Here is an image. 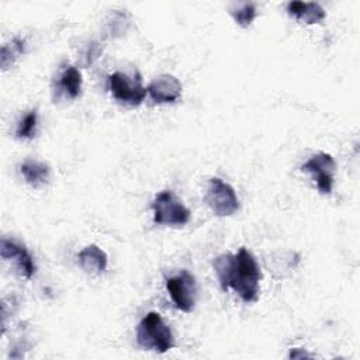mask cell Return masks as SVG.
I'll use <instances>...</instances> for the list:
<instances>
[{
    "instance_id": "obj_18",
    "label": "cell",
    "mask_w": 360,
    "mask_h": 360,
    "mask_svg": "<svg viewBox=\"0 0 360 360\" xmlns=\"http://www.w3.org/2000/svg\"><path fill=\"white\" fill-rule=\"evenodd\" d=\"M288 357L290 359H302V357H312V356L307 352H301V349H291Z\"/></svg>"
},
{
    "instance_id": "obj_14",
    "label": "cell",
    "mask_w": 360,
    "mask_h": 360,
    "mask_svg": "<svg viewBox=\"0 0 360 360\" xmlns=\"http://www.w3.org/2000/svg\"><path fill=\"white\" fill-rule=\"evenodd\" d=\"M24 49H25V41L18 37L4 44L1 46V53H0L1 69L7 70L8 68H11V65L24 53Z\"/></svg>"
},
{
    "instance_id": "obj_2",
    "label": "cell",
    "mask_w": 360,
    "mask_h": 360,
    "mask_svg": "<svg viewBox=\"0 0 360 360\" xmlns=\"http://www.w3.org/2000/svg\"><path fill=\"white\" fill-rule=\"evenodd\" d=\"M136 343L145 350L166 353L174 346V338L170 326L163 321L159 312H148L136 328Z\"/></svg>"
},
{
    "instance_id": "obj_4",
    "label": "cell",
    "mask_w": 360,
    "mask_h": 360,
    "mask_svg": "<svg viewBox=\"0 0 360 360\" xmlns=\"http://www.w3.org/2000/svg\"><path fill=\"white\" fill-rule=\"evenodd\" d=\"M205 202L217 217H231L240 205L235 188L219 177L210 179Z\"/></svg>"
},
{
    "instance_id": "obj_6",
    "label": "cell",
    "mask_w": 360,
    "mask_h": 360,
    "mask_svg": "<svg viewBox=\"0 0 360 360\" xmlns=\"http://www.w3.org/2000/svg\"><path fill=\"white\" fill-rule=\"evenodd\" d=\"M166 290L174 304V307L183 312H191L197 300V281L195 277L187 271L166 278Z\"/></svg>"
},
{
    "instance_id": "obj_8",
    "label": "cell",
    "mask_w": 360,
    "mask_h": 360,
    "mask_svg": "<svg viewBox=\"0 0 360 360\" xmlns=\"http://www.w3.org/2000/svg\"><path fill=\"white\" fill-rule=\"evenodd\" d=\"M0 255L3 260L13 262L14 267L20 273L21 277L30 280L37 271V266L34 262V257L31 253L25 249L24 245L13 240L3 238L0 242Z\"/></svg>"
},
{
    "instance_id": "obj_3",
    "label": "cell",
    "mask_w": 360,
    "mask_h": 360,
    "mask_svg": "<svg viewBox=\"0 0 360 360\" xmlns=\"http://www.w3.org/2000/svg\"><path fill=\"white\" fill-rule=\"evenodd\" d=\"M153 222L156 225L183 226L190 221V210L172 191L163 190L158 193L152 201Z\"/></svg>"
},
{
    "instance_id": "obj_7",
    "label": "cell",
    "mask_w": 360,
    "mask_h": 360,
    "mask_svg": "<svg viewBox=\"0 0 360 360\" xmlns=\"http://www.w3.org/2000/svg\"><path fill=\"white\" fill-rule=\"evenodd\" d=\"M336 169V162L332 155L326 152H318L312 155L304 165L301 170L309 173L316 184L321 194H330L333 187V174Z\"/></svg>"
},
{
    "instance_id": "obj_15",
    "label": "cell",
    "mask_w": 360,
    "mask_h": 360,
    "mask_svg": "<svg viewBox=\"0 0 360 360\" xmlns=\"http://www.w3.org/2000/svg\"><path fill=\"white\" fill-rule=\"evenodd\" d=\"M229 14L238 25L246 28L257 17V8L255 3H235L229 7Z\"/></svg>"
},
{
    "instance_id": "obj_13",
    "label": "cell",
    "mask_w": 360,
    "mask_h": 360,
    "mask_svg": "<svg viewBox=\"0 0 360 360\" xmlns=\"http://www.w3.org/2000/svg\"><path fill=\"white\" fill-rule=\"evenodd\" d=\"M82 73L75 66H66L59 76V89L69 97L76 98L82 91Z\"/></svg>"
},
{
    "instance_id": "obj_11",
    "label": "cell",
    "mask_w": 360,
    "mask_h": 360,
    "mask_svg": "<svg viewBox=\"0 0 360 360\" xmlns=\"http://www.w3.org/2000/svg\"><path fill=\"white\" fill-rule=\"evenodd\" d=\"M287 13L298 21L309 25L318 24L326 17L325 10L315 1H290L287 4Z\"/></svg>"
},
{
    "instance_id": "obj_17",
    "label": "cell",
    "mask_w": 360,
    "mask_h": 360,
    "mask_svg": "<svg viewBox=\"0 0 360 360\" xmlns=\"http://www.w3.org/2000/svg\"><path fill=\"white\" fill-rule=\"evenodd\" d=\"M101 53V46L98 42H90L84 51V65H91L97 58L98 55Z\"/></svg>"
},
{
    "instance_id": "obj_10",
    "label": "cell",
    "mask_w": 360,
    "mask_h": 360,
    "mask_svg": "<svg viewBox=\"0 0 360 360\" xmlns=\"http://www.w3.org/2000/svg\"><path fill=\"white\" fill-rule=\"evenodd\" d=\"M77 262H79V266L86 273L100 274L107 269L108 259H107L105 252L101 248L91 243V245H87L86 248H83L79 252Z\"/></svg>"
},
{
    "instance_id": "obj_16",
    "label": "cell",
    "mask_w": 360,
    "mask_h": 360,
    "mask_svg": "<svg viewBox=\"0 0 360 360\" xmlns=\"http://www.w3.org/2000/svg\"><path fill=\"white\" fill-rule=\"evenodd\" d=\"M37 122H38V114L35 110L28 111L17 124L15 135L22 139H31L35 136L37 132Z\"/></svg>"
},
{
    "instance_id": "obj_5",
    "label": "cell",
    "mask_w": 360,
    "mask_h": 360,
    "mask_svg": "<svg viewBox=\"0 0 360 360\" xmlns=\"http://www.w3.org/2000/svg\"><path fill=\"white\" fill-rule=\"evenodd\" d=\"M108 90L117 101L131 107H138L148 93L142 86L139 73L128 76L122 72H115L108 76Z\"/></svg>"
},
{
    "instance_id": "obj_1",
    "label": "cell",
    "mask_w": 360,
    "mask_h": 360,
    "mask_svg": "<svg viewBox=\"0 0 360 360\" xmlns=\"http://www.w3.org/2000/svg\"><path fill=\"white\" fill-rule=\"evenodd\" d=\"M212 266L224 291L232 288L246 304L259 300L262 271L255 256L246 248H240L233 255L217 256Z\"/></svg>"
},
{
    "instance_id": "obj_12",
    "label": "cell",
    "mask_w": 360,
    "mask_h": 360,
    "mask_svg": "<svg viewBox=\"0 0 360 360\" xmlns=\"http://www.w3.org/2000/svg\"><path fill=\"white\" fill-rule=\"evenodd\" d=\"M20 172H21L24 180L35 188L46 184L49 180V174H51L49 166L46 163L38 162V160H31V159H28L20 165Z\"/></svg>"
},
{
    "instance_id": "obj_9",
    "label": "cell",
    "mask_w": 360,
    "mask_h": 360,
    "mask_svg": "<svg viewBox=\"0 0 360 360\" xmlns=\"http://www.w3.org/2000/svg\"><path fill=\"white\" fill-rule=\"evenodd\" d=\"M148 94L156 104L176 103L181 97V83L180 80L169 73L160 75L148 86Z\"/></svg>"
}]
</instances>
